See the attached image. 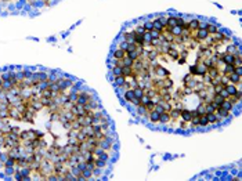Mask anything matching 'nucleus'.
Listing matches in <instances>:
<instances>
[{"instance_id": "4c0bfd02", "label": "nucleus", "mask_w": 242, "mask_h": 181, "mask_svg": "<svg viewBox=\"0 0 242 181\" xmlns=\"http://www.w3.org/2000/svg\"><path fill=\"white\" fill-rule=\"evenodd\" d=\"M219 94H220V95H221V97H223L224 100H227V98H228V97H230V94H228V93H227V90H226V87H224L223 90L220 91Z\"/></svg>"}, {"instance_id": "423d86ee", "label": "nucleus", "mask_w": 242, "mask_h": 181, "mask_svg": "<svg viewBox=\"0 0 242 181\" xmlns=\"http://www.w3.org/2000/svg\"><path fill=\"white\" fill-rule=\"evenodd\" d=\"M122 75L125 77H132L134 76V72H133L132 67H122Z\"/></svg>"}, {"instance_id": "393cba45", "label": "nucleus", "mask_w": 242, "mask_h": 181, "mask_svg": "<svg viewBox=\"0 0 242 181\" xmlns=\"http://www.w3.org/2000/svg\"><path fill=\"white\" fill-rule=\"evenodd\" d=\"M223 101H224V98L220 94H213V95H212V102H215V104H219L220 105Z\"/></svg>"}, {"instance_id": "20e7f679", "label": "nucleus", "mask_w": 242, "mask_h": 181, "mask_svg": "<svg viewBox=\"0 0 242 181\" xmlns=\"http://www.w3.org/2000/svg\"><path fill=\"white\" fill-rule=\"evenodd\" d=\"M122 39H123L125 41H127L129 44H133V43H134V31L133 32H125Z\"/></svg>"}, {"instance_id": "7ed1b4c3", "label": "nucleus", "mask_w": 242, "mask_h": 181, "mask_svg": "<svg viewBox=\"0 0 242 181\" xmlns=\"http://www.w3.org/2000/svg\"><path fill=\"white\" fill-rule=\"evenodd\" d=\"M166 55H169L173 61H176V59L180 57V51H178L177 49H174V47H170L169 50H168V53H166Z\"/></svg>"}, {"instance_id": "473e14b6", "label": "nucleus", "mask_w": 242, "mask_h": 181, "mask_svg": "<svg viewBox=\"0 0 242 181\" xmlns=\"http://www.w3.org/2000/svg\"><path fill=\"white\" fill-rule=\"evenodd\" d=\"M150 33H151V37H152V39H159V36H160V33H162V32L156 31V29H152V31H150Z\"/></svg>"}, {"instance_id": "b1692460", "label": "nucleus", "mask_w": 242, "mask_h": 181, "mask_svg": "<svg viewBox=\"0 0 242 181\" xmlns=\"http://www.w3.org/2000/svg\"><path fill=\"white\" fill-rule=\"evenodd\" d=\"M123 97H125V100L130 102V101L134 98V94H133V89H129V90L125 91V95H123Z\"/></svg>"}, {"instance_id": "37998d69", "label": "nucleus", "mask_w": 242, "mask_h": 181, "mask_svg": "<svg viewBox=\"0 0 242 181\" xmlns=\"http://www.w3.org/2000/svg\"><path fill=\"white\" fill-rule=\"evenodd\" d=\"M177 62L180 64V65H183V64H185V58H184V57H178V58H177Z\"/></svg>"}, {"instance_id": "2f4dec72", "label": "nucleus", "mask_w": 242, "mask_h": 181, "mask_svg": "<svg viewBox=\"0 0 242 181\" xmlns=\"http://www.w3.org/2000/svg\"><path fill=\"white\" fill-rule=\"evenodd\" d=\"M150 101H151L150 97H148L147 94H144V95L141 97V98H140V105H147L148 102H150Z\"/></svg>"}, {"instance_id": "6ab92c4d", "label": "nucleus", "mask_w": 242, "mask_h": 181, "mask_svg": "<svg viewBox=\"0 0 242 181\" xmlns=\"http://www.w3.org/2000/svg\"><path fill=\"white\" fill-rule=\"evenodd\" d=\"M217 31H219V26H217L216 24L209 21V25H208V32H209V35H213V33H216Z\"/></svg>"}, {"instance_id": "72a5a7b5", "label": "nucleus", "mask_w": 242, "mask_h": 181, "mask_svg": "<svg viewBox=\"0 0 242 181\" xmlns=\"http://www.w3.org/2000/svg\"><path fill=\"white\" fill-rule=\"evenodd\" d=\"M213 112H216L213 104H212V102H210V104H206V113H213Z\"/></svg>"}, {"instance_id": "0eeeda50", "label": "nucleus", "mask_w": 242, "mask_h": 181, "mask_svg": "<svg viewBox=\"0 0 242 181\" xmlns=\"http://www.w3.org/2000/svg\"><path fill=\"white\" fill-rule=\"evenodd\" d=\"M196 69H198V76H203L208 72V67L203 62H199V65H196Z\"/></svg>"}, {"instance_id": "39448f33", "label": "nucleus", "mask_w": 242, "mask_h": 181, "mask_svg": "<svg viewBox=\"0 0 242 181\" xmlns=\"http://www.w3.org/2000/svg\"><path fill=\"white\" fill-rule=\"evenodd\" d=\"M159 113L156 112V111H152V112L148 113V119H150V122L151 123H158L159 122Z\"/></svg>"}, {"instance_id": "ea45409f", "label": "nucleus", "mask_w": 242, "mask_h": 181, "mask_svg": "<svg viewBox=\"0 0 242 181\" xmlns=\"http://www.w3.org/2000/svg\"><path fill=\"white\" fill-rule=\"evenodd\" d=\"M191 79H192V75H190V73H188V75H185V76L183 77V83H184V84H187V82L191 80Z\"/></svg>"}, {"instance_id": "2eb2a0df", "label": "nucleus", "mask_w": 242, "mask_h": 181, "mask_svg": "<svg viewBox=\"0 0 242 181\" xmlns=\"http://www.w3.org/2000/svg\"><path fill=\"white\" fill-rule=\"evenodd\" d=\"M196 112L199 113V116H201V115H205V113H206V104L203 102V101H201V102H199V105L196 107Z\"/></svg>"}, {"instance_id": "412c9836", "label": "nucleus", "mask_w": 242, "mask_h": 181, "mask_svg": "<svg viewBox=\"0 0 242 181\" xmlns=\"http://www.w3.org/2000/svg\"><path fill=\"white\" fill-rule=\"evenodd\" d=\"M209 21L208 19H199L198 18V29H208Z\"/></svg>"}, {"instance_id": "bb28decb", "label": "nucleus", "mask_w": 242, "mask_h": 181, "mask_svg": "<svg viewBox=\"0 0 242 181\" xmlns=\"http://www.w3.org/2000/svg\"><path fill=\"white\" fill-rule=\"evenodd\" d=\"M166 26H169V28L176 26V17L174 15H172V17H169V18L166 19Z\"/></svg>"}, {"instance_id": "f3484780", "label": "nucleus", "mask_w": 242, "mask_h": 181, "mask_svg": "<svg viewBox=\"0 0 242 181\" xmlns=\"http://www.w3.org/2000/svg\"><path fill=\"white\" fill-rule=\"evenodd\" d=\"M170 120H172V119H170L169 112L160 113V116H159V122H160V123H169Z\"/></svg>"}, {"instance_id": "a19ab883", "label": "nucleus", "mask_w": 242, "mask_h": 181, "mask_svg": "<svg viewBox=\"0 0 242 181\" xmlns=\"http://www.w3.org/2000/svg\"><path fill=\"white\" fill-rule=\"evenodd\" d=\"M234 72L237 73L238 76H242V67H237V68H234Z\"/></svg>"}, {"instance_id": "4468645a", "label": "nucleus", "mask_w": 242, "mask_h": 181, "mask_svg": "<svg viewBox=\"0 0 242 181\" xmlns=\"http://www.w3.org/2000/svg\"><path fill=\"white\" fill-rule=\"evenodd\" d=\"M125 82H126V77L123 76V75H120V76H115L114 79V84H116V86H122V84H125Z\"/></svg>"}, {"instance_id": "a211bd4d", "label": "nucleus", "mask_w": 242, "mask_h": 181, "mask_svg": "<svg viewBox=\"0 0 242 181\" xmlns=\"http://www.w3.org/2000/svg\"><path fill=\"white\" fill-rule=\"evenodd\" d=\"M125 55H126V51L122 50V49H116V50L114 51V55H112V57H115V58L120 59V58H123Z\"/></svg>"}, {"instance_id": "a878e982", "label": "nucleus", "mask_w": 242, "mask_h": 181, "mask_svg": "<svg viewBox=\"0 0 242 181\" xmlns=\"http://www.w3.org/2000/svg\"><path fill=\"white\" fill-rule=\"evenodd\" d=\"M111 72L114 76H120L122 75V67H119V65H115L114 68L111 69Z\"/></svg>"}, {"instance_id": "dca6fc26", "label": "nucleus", "mask_w": 242, "mask_h": 181, "mask_svg": "<svg viewBox=\"0 0 242 181\" xmlns=\"http://www.w3.org/2000/svg\"><path fill=\"white\" fill-rule=\"evenodd\" d=\"M188 29L190 31H196L198 29V18H192L191 21H188Z\"/></svg>"}, {"instance_id": "79ce46f5", "label": "nucleus", "mask_w": 242, "mask_h": 181, "mask_svg": "<svg viewBox=\"0 0 242 181\" xmlns=\"http://www.w3.org/2000/svg\"><path fill=\"white\" fill-rule=\"evenodd\" d=\"M130 102H132L134 107H138V105H140V98H136V97H134V98H133Z\"/></svg>"}, {"instance_id": "c9c22d12", "label": "nucleus", "mask_w": 242, "mask_h": 181, "mask_svg": "<svg viewBox=\"0 0 242 181\" xmlns=\"http://www.w3.org/2000/svg\"><path fill=\"white\" fill-rule=\"evenodd\" d=\"M154 111H156V112L159 113V115H160V113H163V112H166V111H165V108H163V107H162L160 104H156V105H155V109H154Z\"/></svg>"}, {"instance_id": "f704fd0d", "label": "nucleus", "mask_w": 242, "mask_h": 181, "mask_svg": "<svg viewBox=\"0 0 242 181\" xmlns=\"http://www.w3.org/2000/svg\"><path fill=\"white\" fill-rule=\"evenodd\" d=\"M190 75H192V76H198V69H196V65H191V67H190Z\"/></svg>"}, {"instance_id": "f8f14e48", "label": "nucleus", "mask_w": 242, "mask_h": 181, "mask_svg": "<svg viewBox=\"0 0 242 181\" xmlns=\"http://www.w3.org/2000/svg\"><path fill=\"white\" fill-rule=\"evenodd\" d=\"M133 94H134V97H136V98H141L142 95H144V89H142V87H140V86L134 87V89H133Z\"/></svg>"}, {"instance_id": "4be33fe9", "label": "nucleus", "mask_w": 242, "mask_h": 181, "mask_svg": "<svg viewBox=\"0 0 242 181\" xmlns=\"http://www.w3.org/2000/svg\"><path fill=\"white\" fill-rule=\"evenodd\" d=\"M163 87L165 89H168V90H170V89L173 87V80H172L169 76L163 79Z\"/></svg>"}, {"instance_id": "f03ea898", "label": "nucleus", "mask_w": 242, "mask_h": 181, "mask_svg": "<svg viewBox=\"0 0 242 181\" xmlns=\"http://www.w3.org/2000/svg\"><path fill=\"white\" fill-rule=\"evenodd\" d=\"M180 118L183 119L184 122H190L191 120V111L187 108H183L180 111Z\"/></svg>"}, {"instance_id": "c03bdc74", "label": "nucleus", "mask_w": 242, "mask_h": 181, "mask_svg": "<svg viewBox=\"0 0 242 181\" xmlns=\"http://www.w3.org/2000/svg\"><path fill=\"white\" fill-rule=\"evenodd\" d=\"M194 116H199V113L196 112V109H192L191 111V118H194Z\"/></svg>"}, {"instance_id": "cd10ccee", "label": "nucleus", "mask_w": 242, "mask_h": 181, "mask_svg": "<svg viewBox=\"0 0 242 181\" xmlns=\"http://www.w3.org/2000/svg\"><path fill=\"white\" fill-rule=\"evenodd\" d=\"M142 39H144V43L145 44H150V41L152 40V37H151V33L148 31H145L144 33H142Z\"/></svg>"}, {"instance_id": "7c9ffc66", "label": "nucleus", "mask_w": 242, "mask_h": 181, "mask_svg": "<svg viewBox=\"0 0 242 181\" xmlns=\"http://www.w3.org/2000/svg\"><path fill=\"white\" fill-rule=\"evenodd\" d=\"M144 107H145L147 112L150 113V112H152V111L155 109V102H152V101H150V102H148V104H147V105H144Z\"/></svg>"}, {"instance_id": "c85d7f7f", "label": "nucleus", "mask_w": 242, "mask_h": 181, "mask_svg": "<svg viewBox=\"0 0 242 181\" xmlns=\"http://www.w3.org/2000/svg\"><path fill=\"white\" fill-rule=\"evenodd\" d=\"M126 55H127L129 58H132L133 61H136V59H138V57H140V54H138V53H137V50L130 51V53H126Z\"/></svg>"}, {"instance_id": "6e6552de", "label": "nucleus", "mask_w": 242, "mask_h": 181, "mask_svg": "<svg viewBox=\"0 0 242 181\" xmlns=\"http://www.w3.org/2000/svg\"><path fill=\"white\" fill-rule=\"evenodd\" d=\"M180 111H181V109H176V108L170 109V112H169L170 119H172V120H177V119L180 118Z\"/></svg>"}, {"instance_id": "f257e3e1", "label": "nucleus", "mask_w": 242, "mask_h": 181, "mask_svg": "<svg viewBox=\"0 0 242 181\" xmlns=\"http://www.w3.org/2000/svg\"><path fill=\"white\" fill-rule=\"evenodd\" d=\"M228 76V82L230 83H233V84H241V79H242V76H238L237 73L235 72H233V73H230V75H227Z\"/></svg>"}, {"instance_id": "c756f323", "label": "nucleus", "mask_w": 242, "mask_h": 181, "mask_svg": "<svg viewBox=\"0 0 242 181\" xmlns=\"http://www.w3.org/2000/svg\"><path fill=\"white\" fill-rule=\"evenodd\" d=\"M208 115V119H209V124L210 123H217L219 120H217V116H216V112L213 113H206Z\"/></svg>"}, {"instance_id": "ddd939ff", "label": "nucleus", "mask_w": 242, "mask_h": 181, "mask_svg": "<svg viewBox=\"0 0 242 181\" xmlns=\"http://www.w3.org/2000/svg\"><path fill=\"white\" fill-rule=\"evenodd\" d=\"M220 108L226 109V111H233L234 105H233V102H230L228 100H224L223 102H221V104H220Z\"/></svg>"}, {"instance_id": "9d476101", "label": "nucleus", "mask_w": 242, "mask_h": 181, "mask_svg": "<svg viewBox=\"0 0 242 181\" xmlns=\"http://www.w3.org/2000/svg\"><path fill=\"white\" fill-rule=\"evenodd\" d=\"M226 90H227V93H228L230 95H234L237 93L238 87L235 86V84H233V83H228V84H226Z\"/></svg>"}, {"instance_id": "e433bc0d", "label": "nucleus", "mask_w": 242, "mask_h": 181, "mask_svg": "<svg viewBox=\"0 0 242 181\" xmlns=\"http://www.w3.org/2000/svg\"><path fill=\"white\" fill-rule=\"evenodd\" d=\"M127 46H129V43H127V41H125L123 39H122V41L119 43V47H118V49H122V50H125V51H126V49H127Z\"/></svg>"}, {"instance_id": "9b49d317", "label": "nucleus", "mask_w": 242, "mask_h": 181, "mask_svg": "<svg viewBox=\"0 0 242 181\" xmlns=\"http://www.w3.org/2000/svg\"><path fill=\"white\" fill-rule=\"evenodd\" d=\"M209 126V119H208V115H201L199 116V127H206Z\"/></svg>"}, {"instance_id": "5701e85b", "label": "nucleus", "mask_w": 242, "mask_h": 181, "mask_svg": "<svg viewBox=\"0 0 242 181\" xmlns=\"http://www.w3.org/2000/svg\"><path fill=\"white\" fill-rule=\"evenodd\" d=\"M133 62H134V61H133L132 58H129L127 55H125L123 58H122V67H132Z\"/></svg>"}, {"instance_id": "a18cd8bd", "label": "nucleus", "mask_w": 242, "mask_h": 181, "mask_svg": "<svg viewBox=\"0 0 242 181\" xmlns=\"http://www.w3.org/2000/svg\"><path fill=\"white\" fill-rule=\"evenodd\" d=\"M4 1H6V0H4Z\"/></svg>"}, {"instance_id": "aec40b11", "label": "nucleus", "mask_w": 242, "mask_h": 181, "mask_svg": "<svg viewBox=\"0 0 242 181\" xmlns=\"http://www.w3.org/2000/svg\"><path fill=\"white\" fill-rule=\"evenodd\" d=\"M152 22H154V29H156V31H159V32H162L165 28H166V26H163V25L159 22V19H158V18L152 19Z\"/></svg>"}, {"instance_id": "58836bf2", "label": "nucleus", "mask_w": 242, "mask_h": 181, "mask_svg": "<svg viewBox=\"0 0 242 181\" xmlns=\"http://www.w3.org/2000/svg\"><path fill=\"white\" fill-rule=\"evenodd\" d=\"M134 32H136V33H140V35H142V33L145 32V29L142 28V25H138V26H136V29H134Z\"/></svg>"}, {"instance_id": "1a4fd4ad", "label": "nucleus", "mask_w": 242, "mask_h": 181, "mask_svg": "<svg viewBox=\"0 0 242 181\" xmlns=\"http://www.w3.org/2000/svg\"><path fill=\"white\" fill-rule=\"evenodd\" d=\"M141 25H142V28L148 32L154 29V22H152V19H145L144 22H141Z\"/></svg>"}]
</instances>
